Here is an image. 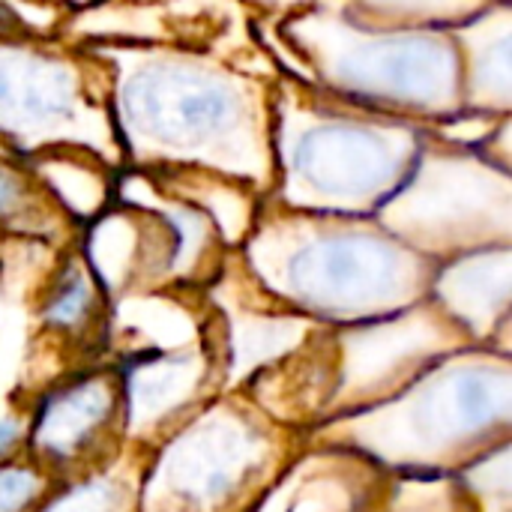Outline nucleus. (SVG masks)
<instances>
[{
    "label": "nucleus",
    "mask_w": 512,
    "mask_h": 512,
    "mask_svg": "<svg viewBox=\"0 0 512 512\" xmlns=\"http://www.w3.org/2000/svg\"><path fill=\"white\" fill-rule=\"evenodd\" d=\"M462 54V99L468 114L510 117V3H489L453 27Z\"/></svg>",
    "instance_id": "6"
},
{
    "label": "nucleus",
    "mask_w": 512,
    "mask_h": 512,
    "mask_svg": "<svg viewBox=\"0 0 512 512\" xmlns=\"http://www.w3.org/2000/svg\"><path fill=\"white\" fill-rule=\"evenodd\" d=\"M90 303V285L84 279V273L78 270H69V276L60 282L54 300H51V309H48V318L54 324H72L78 315H84Z\"/></svg>",
    "instance_id": "10"
},
{
    "label": "nucleus",
    "mask_w": 512,
    "mask_h": 512,
    "mask_svg": "<svg viewBox=\"0 0 512 512\" xmlns=\"http://www.w3.org/2000/svg\"><path fill=\"white\" fill-rule=\"evenodd\" d=\"M246 3H252V6H258V9H267V12H300V9H309L312 3H318V0H246Z\"/></svg>",
    "instance_id": "15"
},
{
    "label": "nucleus",
    "mask_w": 512,
    "mask_h": 512,
    "mask_svg": "<svg viewBox=\"0 0 512 512\" xmlns=\"http://www.w3.org/2000/svg\"><path fill=\"white\" fill-rule=\"evenodd\" d=\"M30 3H42V6H54V9H87L93 3H102V0H30Z\"/></svg>",
    "instance_id": "17"
},
{
    "label": "nucleus",
    "mask_w": 512,
    "mask_h": 512,
    "mask_svg": "<svg viewBox=\"0 0 512 512\" xmlns=\"http://www.w3.org/2000/svg\"><path fill=\"white\" fill-rule=\"evenodd\" d=\"M81 45L108 66L111 117L135 162H198L243 177L273 165V78L186 48Z\"/></svg>",
    "instance_id": "1"
},
{
    "label": "nucleus",
    "mask_w": 512,
    "mask_h": 512,
    "mask_svg": "<svg viewBox=\"0 0 512 512\" xmlns=\"http://www.w3.org/2000/svg\"><path fill=\"white\" fill-rule=\"evenodd\" d=\"M495 3H510V0H495Z\"/></svg>",
    "instance_id": "19"
},
{
    "label": "nucleus",
    "mask_w": 512,
    "mask_h": 512,
    "mask_svg": "<svg viewBox=\"0 0 512 512\" xmlns=\"http://www.w3.org/2000/svg\"><path fill=\"white\" fill-rule=\"evenodd\" d=\"M72 150L78 147H54L45 153H36V171L54 186V192H60L66 198V204H72L75 210L87 213L99 204L102 198V177L93 165L72 159Z\"/></svg>",
    "instance_id": "9"
},
{
    "label": "nucleus",
    "mask_w": 512,
    "mask_h": 512,
    "mask_svg": "<svg viewBox=\"0 0 512 512\" xmlns=\"http://www.w3.org/2000/svg\"><path fill=\"white\" fill-rule=\"evenodd\" d=\"M102 57L51 36H0V144L21 153L78 147L123 159Z\"/></svg>",
    "instance_id": "4"
},
{
    "label": "nucleus",
    "mask_w": 512,
    "mask_h": 512,
    "mask_svg": "<svg viewBox=\"0 0 512 512\" xmlns=\"http://www.w3.org/2000/svg\"><path fill=\"white\" fill-rule=\"evenodd\" d=\"M117 510V492L108 486H87L66 498L54 512H114Z\"/></svg>",
    "instance_id": "12"
},
{
    "label": "nucleus",
    "mask_w": 512,
    "mask_h": 512,
    "mask_svg": "<svg viewBox=\"0 0 512 512\" xmlns=\"http://www.w3.org/2000/svg\"><path fill=\"white\" fill-rule=\"evenodd\" d=\"M405 273L402 252L375 234H327L300 246L288 261V282L297 297L321 306L378 303Z\"/></svg>",
    "instance_id": "5"
},
{
    "label": "nucleus",
    "mask_w": 512,
    "mask_h": 512,
    "mask_svg": "<svg viewBox=\"0 0 512 512\" xmlns=\"http://www.w3.org/2000/svg\"><path fill=\"white\" fill-rule=\"evenodd\" d=\"M108 414V387L84 381L72 390L57 393L36 423V444L51 456H69L99 429Z\"/></svg>",
    "instance_id": "7"
},
{
    "label": "nucleus",
    "mask_w": 512,
    "mask_h": 512,
    "mask_svg": "<svg viewBox=\"0 0 512 512\" xmlns=\"http://www.w3.org/2000/svg\"><path fill=\"white\" fill-rule=\"evenodd\" d=\"M18 435H21V429H18V423L15 420H0V459L15 447V441H18Z\"/></svg>",
    "instance_id": "16"
},
{
    "label": "nucleus",
    "mask_w": 512,
    "mask_h": 512,
    "mask_svg": "<svg viewBox=\"0 0 512 512\" xmlns=\"http://www.w3.org/2000/svg\"><path fill=\"white\" fill-rule=\"evenodd\" d=\"M30 0H0V36H48L33 18L24 15Z\"/></svg>",
    "instance_id": "13"
},
{
    "label": "nucleus",
    "mask_w": 512,
    "mask_h": 512,
    "mask_svg": "<svg viewBox=\"0 0 512 512\" xmlns=\"http://www.w3.org/2000/svg\"><path fill=\"white\" fill-rule=\"evenodd\" d=\"M423 123L342 102L294 78L273 90V153H285L294 186L324 201H378L411 174Z\"/></svg>",
    "instance_id": "3"
},
{
    "label": "nucleus",
    "mask_w": 512,
    "mask_h": 512,
    "mask_svg": "<svg viewBox=\"0 0 512 512\" xmlns=\"http://www.w3.org/2000/svg\"><path fill=\"white\" fill-rule=\"evenodd\" d=\"M279 33L303 60V78L342 102L423 126L465 114L453 30L372 24L336 0H318Z\"/></svg>",
    "instance_id": "2"
},
{
    "label": "nucleus",
    "mask_w": 512,
    "mask_h": 512,
    "mask_svg": "<svg viewBox=\"0 0 512 512\" xmlns=\"http://www.w3.org/2000/svg\"><path fill=\"white\" fill-rule=\"evenodd\" d=\"M351 15L387 27L453 30L483 12L492 0H336Z\"/></svg>",
    "instance_id": "8"
},
{
    "label": "nucleus",
    "mask_w": 512,
    "mask_h": 512,
    "mask_svg": "<svg viewBox=\"0 0 512 512\" xmlns=\"http://www.w3.org/2000/svg\"><path fill=\"white\" fill-rule=\"evenodd\" d=\"M27 204V183L24 177L0 159V216H15Z\"/></svg>",
    "instance_id": "14"
},
{
    "label": "nucleus",
    "mask_w": 512,
    "mask_h": 512,
    "mask_svg": "<svg viewBox=\"0 0 512 512\" xmlns=\"http://www.w3.org/2000/svg\"><path fill=\"white\" fill-rule=\"evenodd\" d=\"M3 153H9V150H6V147H3V144H0V156H3Z\"/></svg>",
    "instance_id": "18"
},
{
    "label": "nucleus",
    "mask_w": 512,
    "mask_h": 512,
    "mask_svg": "<svg viewBox=\"0 0 512 512\" xmlns=\"http://www.w3.org/2000/svg\"><path fill=\"white\" fill-rule=\"evenodd\" d=\"M39 492V483L30 471L3 468L0 471V512H21Z\"/></svg>",
    "instance_id": "11"
}]
</instances>
